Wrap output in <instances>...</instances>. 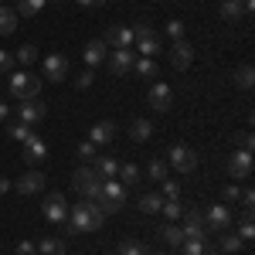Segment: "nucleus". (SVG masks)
<instances>
[{"label": "nucleus", "instance_id": "obj_46", "mask_svg": "<svg viewBox=\"0 0 255 255\" xmlns=\"http://www.w3.org/2000/svg\"><path fill=\"white\" fill-rule=\"evenodd\" d=\"M17 255H38V245H31V242H17Z\"/></svg>", "mask_w": 255, "mask_h": 255}, {"label": "nucleus", "instance_id": "obj_6", "mask_svg": "<svg viewBox=\"0 0 255 255\" xmlns=\"http://www.w3.org/2000/svg\"><path fill=\"white\" fill-rule=\"evenodd\" d=\"M184 225H180V232H184V242L187 238H194V242H208V225H204V211H184Z\"/></svg>", "mask_w": 255, "mask_h": 255}, {"label": "nucleus", "instance_id": "obj_47", "mask_svg": "<svg viewBox=\"0 0 255 255\" xmlns=\"http://www.w3.org/2000/svg\"><path fill=\"white\" fill-rule=\"evenodd\" d=\"M252 146H255V136H252V133H242V150L252 153Z\"/></svg>", "mask_w": 255, "mask_h": 255}, {"label": "nucleus", "instance_id": "obj_48", "mask_svg": "<svg viewBox=\"0 0 255 255\" xmlns=\"http://www.w3.org/2000/svg\"><path fill=\"white\" fill-rule=\"evenodd\" d=\"M75 3H82V7H102L106 0H75Z\"/></svg>", "mask_w": 255, "mask_h": 255}, {"label": "nucleus", "instance_id": "obj_19", "mask_svg": "<svg viewBox=\"0 0 255 255\" xmlns=\"http://www.w3.org/2000/svg\"><path fill=\"white\" fill-rule=\"evenodd\" d=\"M82 58H85L89 68L102 65V61H106V41H89V44H85V51H82Z\"/></svg>", "mask_w": 255, "mask_h": 255}, {"label": "nucleus", "instance_id": "obj_50", "mask_svg": "<svg viewBox=\"0 0 255 255\" xmlns=\"http://www.w3.org/2000/svg\"><path fill=\"white\" fill-rule=\"evenodd\" d=\"M7 116H10V109H7V102H0V123H3Z\"/></svg>", "mask_w": 255, "mask_h": 255}, {"label": "nucleus", "instance_id": "obj_29", "mask_svg": "<svg viewBox=\"0 0 255 255\" xmlns=\"http://www.w3.org/2000/svg\"><path fill=\"white\" fill-rule=\"evenodd\" d=\"M17 17H34V14H41L44 10V0H17Z\"/></svg>", "mask_w": 255, "mask_h": 255}, {"label": "nucleus", "instance_id": "obj_39", "mask_svg": "<svg viewBox=\"0 0 255 255\" xmlns=\"http://www.w3.org/2000/svg\"><path fill=\"white\" fill-rule=\"evenodd\" d=\"M14 65H17V61H14L10 51H0V75H10V72H14Z\"/></svg>", "mask_w": 255, "mask_h": 255}, {"label": "nucleus", "instance_id": "obj_33", "mask_svg": "<svg viewBox=\"0 0 255 255\" xmlns=\"http://www.w3.org/2000/svg\"><path fill=\"white\" fill-rule=\"evenodd\" d=\"M143 252H146V245L136 242V238H123L119 242V255H143Z\"/></svg>", "mask_w": 255, "mask_h": 255}, {"label": "nucleus", "instance_id": "obj_31", "mask_svg": "<svg viewBox=\"0 0 255 255\" xmlns=\"http://www.w3.org/2000/svg\"><path fill=\"white\" fill-rule=\"evenodd\" d=\"M116 177H119L123 187H129V184H136V180H139V167H136V163H123V167L116 170Z\"/></svg>", "mask_w": 255, "mask_h": 255}, {"label": "nucleus", "instance_id": "obj_41", "mask_svg": "<svg viewBox=\"0 0 255 255\" xmlns=\"http://www.w3.org/2000/svg\"><path fill=\"white\" fill-rule=\"evenodd\" d=\"M92 79H96V68H85V72H79L75 85H79V89H89V85H92Z\"/></svg>", "mask_w": 255, "mask_h": 255}, {"label": "nucleus", "instance_id": "obj_5", "mask_svg": "<svg viewBox=\"0 0 255 255\" xmlns=\"http://www.w3.org/2000/svg\"><path fill=\"white\" fill-rule=\"evenodd\" d=\"M167 167H174L177 174H191L197 167V153L191 150V146H184V143H177V146H170V153H167Z\"/></svg>", "mask_w": 255, "mask_h": 255}, {"label": "nucleus", "instance_id": "obj_18", "mask_svg": "<svg viewBox=\"0 0 255 255\" xmlns=\"http://www.w3.org/2000/svg\"><path fill=\"white\" fill-rule=\"evenodd\" d=\"M20 146H24V160H27V163H41V160L48 157V143H44L38 133L27 139V143H20Z\"/></svg>", "mask_w": 255, "mask_h": 255}, {"label": "nucleus", "instance_id": "obj_27", "mask_svg": "<svg viewBox=\"0 0 255 255\" xmlns=\"http://www.w3.org/2000/svg\"><path fill=\"white\" fill-rule=\"evenodd\" d=\"M160 208H163V194H143L139 197V211H146V215H160Z\"/></svg>", "mask_w": 255, "mask_h": 255}, {"label": "nucleus", "instance_id": "obj_9", "mask_svg": "<svg viewBox=\"0 0 255 255\" xmlns=\"http://www.w3.org/2000/svg\"><path fill=\"white\" fill-rule=\"evenodd\" d=\"M41 211H44V218H48V221L61 225V221L68 218V201H65V194H58V191H55V194L44 197V208H41Z\"/></svg>", "mask_w": 255, "mask_h": 255}, {"label": "nucleus", "instance_id": "obj_11", "mask_svg": "<svg viewBox=\"0 0 255 255\" xmlns=\"http://www.w3.org/2000/svg\"><path fill=\"white\" fill-rule=\"evenodd\" d=\"M150 106H153L157 113H167V109L174 106V89H170L167 82H153V89H150Z\"/></svg>", "mask_w": 255, "mask_h": 255}, {"label": "nucleus", "instance_id": "obj_34", "mask_svg": "<svg viewBox=\"0 0 255 255\" xmlns=\"http://www.w3.org/2000/svg\"><path fill=\"white\" fill-rule=\"evenodd\" d=\"M235 82L242 85V89H252V85H255V68H252V65H242V68L235 72Z\"/></svg>", "mask_w": 255, "mask_h": 255}, {"label": "nucleus", "instance_id": "obj_26", "mask_svg": "<svg viewBox=\"0 0 255 255\" xmlns=\"http://www.w3.org/2000/svg\"><path fill=\"white\" fill-rule=\"evenodd\" d=\"M133 48H136L143 58H157V51H160V38L153 34V38H143V41H133Z\"/></svg>", "mask_w": 255, "mask_h": 255}, {"label": "nucleus", "instance_id": "obj_14", "mask_svg": "<svg viewBox=\"0 0 255 255\" xmlns=\"http://www.w3.org/2000/svg\"><path fill=\"white\" fill-rule=\"evenodd\" d=\"M228 174L235 177V180L252 177V153H249V150H238V153H232V160H228Z\"/></svg>", "mask_w": 255, "mask_h": 255}, {"label": "nucleus", "instance_id": "obj_2", "mask_svg": "<svg viewBox=\"0 0 255 255\" xmlns=\"http://www.w3.org/2000/svg\"><path fill=\"white\" fill-rule=\"evenodd\" d=\"M96 204L109 215V211H119L123 204H126V187L119 184L116 177L113 180H102V187H99V197H96Z\"/></svg>", "mask_w": 255, "mask_h": 255}, {"label": "nucleus", "instance_id": "obj_23", "mask_svg": "<svg viewBox=\"0 0 255 255\" xmlns=\"http://www.w3.org/2000/svg\"><path fill=\"white\" fill-rule=\"evenodd\" d=\"M38 255H65V238H58V235H48V238H41Z\"/></svg>", "mask_w": 255, "mask_h": 255}, {"label": "nucleus", "instance_id": "obj_8", "mask_svg": "<svg viewBox=\"0 0 255 255\" xmlns=\"http://www.w3.org/2000/svg\"><path fill=\"white\" fill-rule=\"evenodd\" d=\"M204 225L215 228V232H228V228H232V208H228V204H211V208L204 211Z\"/></svg>", "mask_w": 255, "mask_h": 255}, {"label": "nucleus", "instance_id": "obj_7", "mask_svg": "<svg viewBox=\"0 0 255 255\" xmlns=\"http://www.w3.org/2000/svg\"><path fill=\"white\" fill-rule=\"evenodd\" d=\"M133 48H113V55H106V65L113 75H129L133 72Z\"/></svg>", "mask_w": 255, "mask_h": 255}, {"label": "nucleus", "instance_id": "obj_40", "mask_svg": "<svg viewBox=\"0 0 255 255\" xmlns=\"http://www.w3.org/2000/svg\"><path fill=\"white\" fill-rule=\"evenodd\" d=\"M167 34L174 41H180L184 38V20H167Z\"/></svg>", "mask_w": 255, "mask_h": 255}, {"label": "nucleus", "instance_id": "obj_45", "mask_svg": "<svg viewBox=\"0 0 255 255\" xmlns=\"http://www.w3.org/2000/svg\"><path fill=\"white\" fill-rule=\"evenodd\" d=\"M238 201H242V208H245V211H252V208H255V194H252V191H242Z\"/></svg>", "mask_w": 255, "mask_h": 255}, {"label": "nucleus", "instance_id": "obj_24", "mask_svg": "<svg viewBox=\"0 0 255 255\" xmlns=\"http://www.w3.org/2000/svg\"><path fill=\"white\" fill-rule=\"evenodd\" d=\"M129 136L136 139V143L150 139V136H153V123H150V119H133V126H129Z\"/></svg>", "mask_w": 255, "mask_h": 255}, {"label": "nucleus", "instance_id": "obj_49", "mask_svg": "<svg viewBox=\"0 0 255 255\" xmlns=\"http://www.w3.org/2000/svg\"><path fill=\"white\" fill-rule=\"evenodd\" d=\"M7 191H10V180H7V177H0V194H7Z\"/></svg>", "mask_w": 255, "mask_h": 255}, {"label": "nucleus", "instance_id": "obj_37", "mask_svg": "<svg viewBox=\"0 0 255 255\" xmlns=\"http://www.w3.org/2000/svg\"><path fill=\"white\" fill-rule=\"evenodd\" d=\"M242 245H245V242H242V238L238 235H232V232H221V252H238V249H242Z\"/></svg>", "mask_w": 255, "mask_h": 255}, {"label": "nucleus", "instance_id": "obj_30", "mask_svg": "<svg viewBox=\"0 0 255 255\" xmlns=\"http://www.w3.org/2000/svg\"><path fill=\"white\" fill-rule=\"evenodd\" d=\"M7 136L14 139V143H27V139L34 136V126H27V123H14V126L7 129Z\"/></svg>", "mask_w": 255, "mask_h": 255}, {"label": "nucleus", "instance_id": "obj_28", "mask_svg": "<svg viewBox=\"0 0 255 255\" xmlns=\"http://www.w3.org/2000/svg\"><path fill=\"white\" fill-rule=\"evenodd\" d=\"M160 215L167 218V221H180V215H184V208H180V197H163V208H160Z\"/></svg>", "mask_w": 255, "mask_h": 255}, {"label": "nucleus", "instance_id": "obj_25", "mask_svg": "<svg viewBox=\"0 0 255 255\" xmlns=\"http://www.w3.org/2000/svg\"><path fill=\"white\" fill-rule=\"evenodd\" d=\"M116 170H119L116 157H99L96 160V174L102 177V180H113V177H116Z\"/></svg>", "mask_w": 255, "mask_h": 255}, {"label": "nucleus", "instance_id": "obj_22", "mask_svg": "<svg viewBox=\"0 0 255 255\" xmlns=\"http://www.w3.org/2000/svg\"><path fill=\"white\" fill-rule=\"evenodd\" d=\"M17 31V10L14 7H0V38Z\"/></svg>", "mask_w": 255, "mask_h": 255}, {"label": "nucleus", "instance_id": "obj_12", "mask_svg": "<svg viewBox=\"0 0 255 255\" xmlns=\"http://www.w3.org/2000/svg\"><path fill=\"white\" fill-rule=\"evenodd\" d=\"M44 113H48V106H44V102H34V99L17 102V116H20V123H27V126L41 123V119H44Z\"/></svg>", "mask_w": 255, "mask_h": 255}, {"label": "nucleus", "instance_id": "obj_1", "mask_svg": "<svg viewBox=\"0 0 255 255\" xmlns=\"http://www.w3.org/2000/svg\"><path fill=\"white\" fill-rule=\"evenodd\" d=\"M102 221H106V211L99 208L96 201H79V204H72L68 208V218L61 221L65 225V232H75V235H92L102 228Z\"/></svg>", "mask_w": 255, "mask_h": 255}, {"label": "nucleus", "instance_id": "obj_53", "mask_svg": "<svg viewBox=\"0 0 255 255\" xmlns=\"http://www.w3.org/2000/svg\"><path fill=\"white\" fill-rule=\"evenodd\" d=\"M109 255H113V252H109Z\"/></svg>", "mask_w": 255, "mask_h": 255}, {"label": "nucleus", "instance_id": "obj_10", "mask_svg": "<svg viewBox=\"0 0 255 255\" xmlns=\"http://www.w3.org/2000/svg\"><path fill=\"white\" fill-rule=\"evenodd\" d=\"M191 61H194V48L184 38L174 41V44H170V65H174L177 72H184V68H191Z\"/></svg>", "mask_w": 255, "mask_h": 255}, {"label": "nucleus", "instance_id": "obj_36", "mask_svg": "<svg viewBox=\"0 0 255 255\" xmlns=\"http://www.w3.org/2000/svg\"><path fill=\"white\" fill-rule=\"evenodd\" d=\"M14 61H20L24 68H27V65H34V61H38V48H34V44H24V48H17V58H14Z\"/></svg>", "mask_w": 255, "mask_h": 255}, {"label": "nucleus", "instance_id": "obj_3", "mask_svg": "<svg viewBox=\"0 0 255 255\" xmlns=\"http://www.w3.org/2000/svg\"><path fill=\"white\" fill-rule=\"evenodd\" d=\"M10 92L24 102V99H34L41 92V75H34L31 68H20V72H14L10 75Z\"/></svg>", "mask_w": 255, "mask_h": 255}, {"label": "nucleus", "instance_id": "obj_38", "mask_svg": "<svg viewBox=\"0 0 255 255\" xmlns=\"http://www.w3.org/2000/svg\"><path fill=\"white\" fill-rule=\"evenodd\" d=\"M255 228H252V211H242V228H238V238L242 242H252Z\"/></svg>", "mask_w": 255, "mask_h": 255}, {"label": "nucleus", "instance_id": "obj_35", "mask_svg": "<svg viewBox=\"0 0 255 255\" xmlns=\"http://www.w3.org/2000/svg\"><path fill=\"white\" fill-rule=\"evenodd\" d=\"M133 72H136V75H146V79H153V75H157V61H153V58H139V61H133Z\"/></svg>", "mask_w": 255, "mask_h": 255}, {"label": "nucleus", "instance_id": "obj_13", "mask_svg": "<svg viewBox=\"0 0 255 255\" xmlns=\"http://www.w3.org/2000/svg\"><path fill=\"white\" fill-rule=\"evenodd\" d=\"M68 72H72V65H68V58H65L61 51H55V55L44 58V75H48L51 82H61Z\"/></svg>", "mask_w": 255, "mask_h": 255}, {"label": "nucleus", "instance_id": "obj_42", "mask_svg": "<svg viewBox=\"0 0 255 255\" xmlns=\"http://www.w3.org/2000/svg\"><path fill=\"white\" fill-rule=\"evenodd\" d=\"M160 184H163V197H180V184H177V180L167 177V180H160Z\"/></svg>", "mask_w": 255, "mask_h": 255}, {"label": "nucleus", "instance_id": "obj_21", "mask_svg": "<svg viewBox=\"0 0 255 255\" xmlns=\"http://www.w3.org/2000/svg\"><path fill=\"white\" fill-rule=\"evenodd\" d=\"M218 14H221V20L235 24V20H242V17H245V7H242V0H221Z\"/></svg>", "mask_w": 255, "mask_h": 255}, {"label": "nucleus", "instance_id": "obj_32", "mask_svg": "<svg viewBox=\"0 0 255 255\" xmlns=\"http://www.w3.org/2000/svg\"><path fill=\"white\" fill-rule=\"evenodd\" d=\"M167 170H170V167H167V160H150V163H146V177H150V180H167Z\"/></svg>", "mask_w": 255, "mask_h": 255}, {"label": "nucleus", "instance_id": "obj_17", "mask_svg": "<svg viewBox=\"0 0 255 255\" xmlns=\"http://www.w3.org/2000/svg\"><path fill=\"white\" fill-rule=\"evenodd\" d=\"M44 191V174L41 170H27L24 177H17V194H41Z\"/></svg>", "mask_w": 255, "mask_h": 255}, {"label": "nucleus", "instance_id": "obj_16", "mask_svg": "<svg viewBox=\"0 0 255 255\" xmlns=\"http://www.w3.org/2000/svg\"><path fill=\"white\" fill-rule=\"evenodd\" d=\"M116 139V123L113 119H102L92 126V133H89V143H96V146H106V143H113Z\"/></svg>", "mask_w": 255, "mask_h": 255}, {"label": "nucleus", "instance_id": "obj_43", "mask_svg": "<svg viewBox=\"0 0 255 255\" xmlns=\"http://www.w3.org/2000/svg\"><path fill=\"white\" fill-rule=\"evenodd\" d=\"M238 194H242V187H238V184H228V187L221 191V197H225L221 204H232V201H238Z\"/></svg>", "mask_w": 255, "mask_h": 255}, {"label": "nucleus", "instance_id": "obj_15", "mask_svg": "<svg viewBox=\"0 0 255 255\" xmlns=\"http://www.w3.org/2000/svg\"><path fill=\"white\" fill-rule=\"evenodd\" d=\"M106 48H133V27L113 24V27L106 31Z\"/></svg>", "mask_w": 255, "mask_h": 255}, {"label": "nucleus", "instance_id": "obj_51", "mask_svg": "<svg viewBox=\"0 0 255 255\" xmlns=\"http://www.w3.org/2000/svg\"><path fill=\"white\" fill-rule=\"evenodd\" d=\"M201 255H215V252H211V249H204V252H201Z\"/></svg>", "mask_w": 255, "mask_h": 255}, {"label": "nucleus", "instance_id": "obj_52", "mask_svg": "<svg viewBox=\"0 0 255 255\" xmlns=\"http://www.w3.org/2000/svg\"><path fill=\"white\" fill-rule=\"evenodd\" d=\"M153 255H170V252H153Z\"/></svg>", "mask_w": 255, "mask_h": 255}, {"label": "nucleus", "instance_id": "obj_20", "mask_svg": "<svg viewBox=\"0 0 255 255\" xmlns=\"http://www.w3.org/2000/svg\"><path fill=\"white\" fill-rule=\"evenodd\" d=\"M160 238H163V245H167V249H180V245H184V232H180V225H177V221H167V225L160 228Z\"/></svg>", "mask_w": 255, "mask_h": 255}, {"label": "nucleus", "instance_id": "obj_4", "mask_svg": "<svg viewBox=\"0 0 255 255\" xmlns=\"http://www.w3.org/2000/svg\"><path fill=\"white\" fill-rule=\"evenodd\" d=\"M72 187H75L82 197L96 201V197H99V187H102V177H99L92 167H79V170L72 174Z\"/></svg>", "mask_w": 255, "mask_h": 255}, {"label": "nucleus", "instance_id": "obj_44", "mask_svg": "<svg viewBox=\"0 0 255 255\" xmlns=\"http://www.w3.org/2000/svg\"><path fill=\"white\" fill-rule=\"evenodd\" d=\"M79 157L82 160H96V143H89V139L79 143Z\"/></svg>", "mask_w": 255, "mask_h": 255}]
</instances>
